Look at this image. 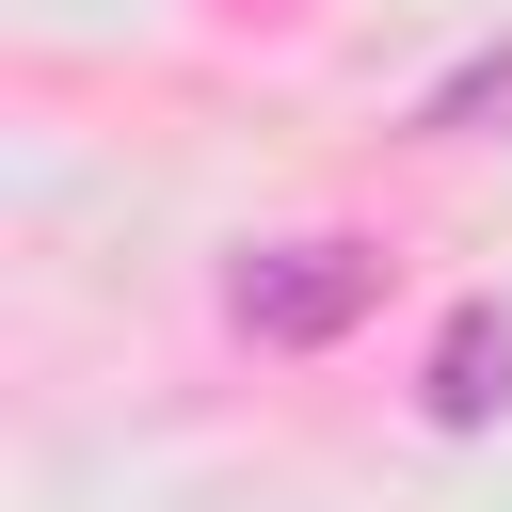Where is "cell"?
I'll return each instance as SVG.
<instances>
[{
    "label": "cell",
    "instance_id": "cell-1",
    "mask_svg": "<svg viewBox=\"0 0 512 512\" xmlns=\"http://www.w3.org/2000/svg\"><path fill=\"white\" fill-rule=\"evenodd\" d=\"M352 304H368V256H352V240H288V256L240 272V320H256V336H336Z\"/></svg>",
    "mask_w": 512,
    "mask_h": 512
},
{
    "label": "cell",
    "instance_id": "cell-2",
    "mask_svg": "<svg viewBox=\"0 0 512 512\" xmlns=\"http://www.w3.org/2000/svg\"><path fill=\"white\" fill-rule=\"evenodd\" d=\"M512 400V320L496 304H464L448 320V352H432V416H496Z\"/></svg>",
    "mask_w": 512,
    "mask_h": 512
}]
</instances>
